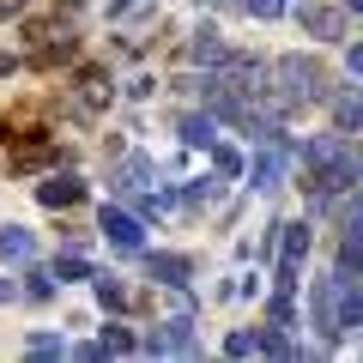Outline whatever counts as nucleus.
Wrapping results in <instances>:
<instances>
[{"instance_id":"obj_15","label":"nucleus","mask_w":363,"mask_h":363,"mask_svg":"<svg viewBox=\"0 0 363 363\" xmlns=\"http://www.w3.org/2000/svg\"><path fill=\"white\" fill-rule=\"evenodd\" d=\"M182 140H188V145H212V140H218V116H212V109H206V116H188V121H182Z\"/></svg>"},{"instance_id":"obj_11","label":"nucleus","mask_w":363,"mask_h":363,"mask_svg":"<svg viewBox=\"0 0 363 363\" xmlns=\"http://www.w3.org/2000/svg\"><path fill=\"white\" fill-rule=\"evenodd\" d=\"M79 194H85L79 176H49L43 182V206H79Z\"/></svg>"},{"instance_id":"obj_29","label":"nucleus","mask_w":363,"mask_h":363,"mask_svg":"<svg viewBox=\"0 0 363 363\" xmlns=\"http://www.w3.org/2000/svg\"><path fill=\"white\" fill-rule=\"evenodd\" d=\"M0 303H13V285H6V279H0Z\"/></svg>"},{"instance_id":"obj_20","label":"nucleus","mask_w":363,"mask_h":363,"mask_svg":"<svg viewBox=\"0 0 363 363\" xmlns=\"http://www.w3.org/2000/svg\"><path fill=\"white\" fill-rule=\"evenodd\" d=\"M55 279H61V285H73V279H97V272H91V267H85V255L73 248V255H67L61 267H55Z\"/></svg>"},{"instance_id":"obj_24","label":"nucleus","mask_w":363,"mask_h":363,"mask_svg":"<svg viewBox=\"0 0 363 363\" xmlns=\"http://www.w3.org/2000/svg\"><path fill=\"white\" fill-rule=\"evenodd\" d=\"M242 6H248V13H255V18H279V13H285V6H291V0H242Z\"/></svg>"},{"instance_id":"obj_23","label":"nucleus","mask_w":363,"mask_h":363,"mask_svg":"<svg viewBox=\"0 0 363 363\" xmlns=\"http://www.w3.org/2000/svg\"><path fill=\"white\" fill-rule=\"evenodd\" d=\"M212 200H218V176H206V182L188 188V206H212Z\"/></svg>"},{"instance_id":"obj_10","label":"nucleus","mask_w":363,"mask_h":363,"mask_svg":"<svg viewBox=\"0 0 363 363\" xmlns=\"http://www.w3.org/2000/svg\"><path fill=\"white\" fill-rule=\"evenodd\" d=\"M333 128L339 133H357L363 128V91H339V97H333Z\"/></svg>"},{"instance_id":"obj_9","label":"nucleus","mask_w":363,"mask_h":363,"mask_svg":"<svg viewBox=\"0 0 363 363\" xmlns=\"http://www.w3.org/2000/svg\"><path fill=\"white\" fill-rule=\"evenodd\" d=\"M37 37H43V43H37V55H30L37 67H55V61H67V55L79 49V43H73V30H55V25H49V30H37Z\"/></svg>"},{"instance_id":"obj_17","label":"nucleus","mask_w":363,"mask_h":363,"mask_svg":"<svg viewBox=\"0 0 363 363\" xmlns=\"http://www.w3.org/2000/svg\"><path fill=\"white\" fill-rule=\"evenodd\" d=\"M206 152H212V169H218V176H242V152H236V145H218V140H212Z\"/></svg>"},{"instance_id":"obj_27","label":"nucleus","mask_w":363,"mask_h":363,"mask_svg":"<svg viewBox=\"0 0 363 363\" xmlns=\"http://www.w3.org/2000/svg\"><path fill=\"white\" fill-rule=\"evenodd\" d=\"M351 73L363 79V43H351Z\"/></svg>"},{"instance_id":"obj_6","label":"nucleus","mask_w":363,"mask_h":363,"mask_svg":"<svg viewBox=\"0 0 363 363\" xmlns=\"http://www.w3.org/2000/svg\"><path fill=\"white\" fill-rule=\"evenodd\" d=\"M297 25L309 30V37H327V43L345 37V13H339V6H297Z\"/></svg>"},{"instance_id":"obj_3","label":"nucleus","mask_w":363,"mask_h":363,"mask_svg":"<svg viewBox=\"0 0 363 363\" xmlns=\"http://www.w3.org/2000/svg\"><path fill=\"white\" fill-rule=\"evenodd\" d=\"M97 230H104L116 248H128V255L145 242V218L140 212H121V206H104V224H97Z\"/></svg>"},{"instance_id":"obj_14","label":"nucleus","mask_w":363,"mask_h":363,"mask_svg":"<svg viewBox=\"0 0 363 363\" xmlns=\"http://www.w3.org/2000/svg\"><path fill=\"white\" fill-rule=\"evenodd\" d=\"M339 327H363V291L339 279Z\"/></svg>"},{"instance_id":"obj_8","label":"nucleus","mask_w":363,"mask_h":363,"mask_svg":"<svg viewBox=\"0 0 363 363\" xmlns=\"http://www.w3.org/2000/svg\"><path fill=\"white\" fill-rule=\"evenodd\" d=\"M109 188L116 194H145L152 188V157H128L121 169H109Z\"/></svg>"},{"instance_id":"obj_12","label":"nucleus","mask_w":363,"mask_h":363,"mask_svg":"<svg viewBox=\"0 0 363 363\" xmlns=\"http://www.w3.org/2000/svg\"><path fill=\"white\" fill-rule=\"evenodd\" d=\"M188 55H194V61H206V67H218L230 49H224V37H218L212 25H200V30H194V43H188Z\"/></svg>"},{"instance_id":"obj_22","label":"nucleus","mask_w":363,"mask_h":363,"mask_svg":"<svg viewBox=\"0 0 363 363\" xmlns=\"http://www.w3.org/2000/svg\"><path fill=\"white\" fill-rule=\"evenodd\" d=\"M25 297H30V303H43V297H55V272H43V267H30V285H25Z\"/></svg>"},{"instance_id":"obj_21","label":"nucleus","mask_w":363,"mask_h":363,"mask_svg":"<svg viewBox=\"0 0 363 363\" xmlns=\"http://www.w3.org/2000/svg\"><path fill=\"white\" fill-rule=\"evenodd\" d=\"M97 297H104L109 309H128V291H121V279H109V272H97Z\"/></svg>"},{"instance_id":"obj_19","label":"nucleus","mask_w":363,"mask_h":363,"mask_svg":"<svg viewBox=\"0 0 363 363\" xmlns=\"http://www.w3.org/2000/svg\"><path fill=\"white\" fill-rule=\"evenodd\" d=\"M97 345H104V357H128V351H133V333H128V327H104Z\"/></svg>"},{"instance_id":"obj_30","label":"nucleus","mask_w":363,"mask_h":363,"mask_svg":"<svg viewBox=\"0 0 363 363\" xmlns=\"http://www.w3.org/2000/svg\"><path fill=\"white\" fill-rule=\"evenodd\" d=\"M345 6H351V13H363V0H345Z\"/></svg>"},{"instance_id":"obj_16","label":"nucleus","mask_w":363,"mask_h":363,"mask_svg":"<svg viewBox=\"0 0 363 363\" xmlns=\"http://www.w3.org/2000/svg\"><path fill=\"white\" fill-rule=\"evenodd\" d=\"M363 272V236H345L339 242V279H357Z\"/></svg>"},{"instance_id":"obj_18","label":"nucleus","mask_w":363,"mask_h":363,"mask_svg":"<svg viewBox=\"0 0 363 363\" xmlns=\"http://www.w3.org/2000/svg\"><path fill=\"white\" fill-rule=\"evenodd\" d=\"M255 351H267V357H291V339H285V327H267V333H255Z\"/></svg>"},{"instance_id":"obj_5","label":"nucleus","mask_w":363,"mask_h":363,"mask_svg":"<svg viewBox=\"0 0 363 363\" xmlns=\"http://www.w3.org/2000/svg\"><path fill=\"white\" fill-rule=\"evenodd\" d=\"M315 327H321V339H327V345H333V339L345 333V327H339V272L315 285Z\"/></svg>"},{"instance_id":"obj_2","label":"nucleus","mask_w":363,"mask_h":363,"mask_svg":"<svg viewBox=\"0 0 363 363\" xmlns=\"http://www.w3.org/2000/svg\"><path fill=\"white\" fill-rule=\"evenodd\" d=\"M303 255H309V224H285V255H279V272H272V285H279V291H297L303 285V279H297Z\"/></svg>"},{"instance_id":"obj_1","label":"nucleus","mask_w":363,"mask_h":363,"mask_svg":"<svg viewBox=\"0 0 363 363\" xmlns=\"http://www.w3.org/2000/svg\"><path fill=\"white\" fill-rule=\"evenodd\" d=\"M267 79H279V85L267 91V116H285V109H297V104H321V97H327L321 67L303 61V55H285V61H272V67H267Z\"/></svg>"},{"instance_id":"obj_26","label":"nucleus","mask_w":363,"mask_h":363,"mask_svg":"<svg viewBox=\"0 0 363 363\" xmlns=\"http://www.w3.org/2000/svg\"><path fill=\"white\" fill-rule=\"evenodd\" d=\"M55 351H61V339H55V333H37V339H30V357H55Z\"/></svg>"},{"instance_id":"obj_13","label":"nucleus","mask_w":363,"mask_h":363,"mask_svg":"<svg viewBox=\"0 0 363 363\" xmlns=\"http://www.w3.org/2000/svg\"><path fill=\"white\" fill-rule=\"evenodd\" d=\"M0 255H6V260H18V267H25V260L37 255V242H30V230H25V224H6V230H0Z\"/></svg>"},{"instance_id":"obj_28","label":"nucleus","mask_w":363,"mask_h":363,"mask_svg":"<svg viewBox=\"0 0 363 363\" xmlns=\"http://www.w3.org/2000/svg\"><path fill=\"white\" fill-rule=\"evenodd\" d=\"M6 73H13V55H0V79H6Z\"/></svg>"},{"instance_id":"obj_4","label":"nucleus","mask_w":363,"mask_h":363,"mask_svg":"<svg viewBox=\"0 0 363 363\" xmlns=\"http://www.w3.org/2000/svg\"><path fill=\"white\" fill-rule=\"evenodd\" d=\"M145 351H157V357H164V351L188 357V351H194V321H188V315H169L157 333H145Z\"/></svg>"},{"instance_id":"obj_25","label":"nucleus","mask_w":363,"mask_h":363,"mask_svg":"<svg viewBox=\"0 0 363 363\" xmlns=\"http://www.w3.org/2000/svg\"><path fill=\"white\" fill-rule=\"evenodd\" d=\"M224 351H230V357H248V351H255V333H242V327H236V333L224 339Z\"/></svg>"},{"instance_id":"obj_7","label":"nucleus","mask_w":363,"mask_h":363,"mask_svg":"<svg viewBox=\"0 0 363 363\" xmlns=\"http://www.w3.org/2000/svg\"><path fill=\"white\" fill-rule=\"evenodd\" d=\"M145 272H152L157 285L182 291V285H188V272H194V260H188V255H145Z\"/></svg>"}]
</instances>
